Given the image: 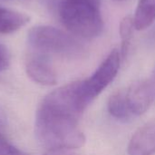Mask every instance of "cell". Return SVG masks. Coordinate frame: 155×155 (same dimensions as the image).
<instances>
[{"label": "cell", "mask_w": 155, "mask_h": 155, "mask_svg": "<svg viewBox=\"0 0 155 155\" xmlns=\"http://www.w3.org/2000/svg\"><path fill=\"white\" fill-rule=\"evenodd\" d=\"M78 121L64 112L41 103L35 114L36 138L48 150L80 148L85 143V136L78 126Z\"/></svg>", "instance_id": "1"}, {"label": "cell", "mask_w": 155, "mask_h": 155, "mask_svg": "<svg viewBox=\"0 0 155 155\" xmlns=\"http://www.w3.org/2000/svg\"><path fill=\"white\" fill-rule=\"evenodd\" d=\"M58 12L62 24L74 35L92 39L104 30L98 0H62Z\"/></svg>", "instance_id": "2"}, {"label": "cell", "mask_w": 155, "mask_h": 155, "mask_svg": "<svg viewBox=\"0 0 155 155\" xmlns=\"http://www.w3.org/2000/svg\"><path fill=\"white\" fill-rule=\"evenodd\" d=\"M27 35L28 44L35 53L47 56L48 54L76 56L84 51L83 45L77 39L53 26H35Z\"/></svg>", "instance_id": "3"}, {"label": "cell", "mask_w": 155, "mask_h": 155, "mask_svg": "<svg viewBox=\"0 0 155 155\" xmlns=\"http://www.w3.org/2000/svg\"><path fill=\"white\" fill-rule=\"evenodd\" d=\"M121 52L114 49L92 76L81 80L83 97L89 105L116 77L121 64Z\"/></svg>", "instance_id": "4"}, {"label": "cell", "mask_w": 155, "mask_h": 155, "mask_svg": "<svg viewBox=\"0 0 155 155\" xmlns=\"http://www.w3.org/2000/svg\"><path fill=\"white\" fill-rule=\"evenodd\" d=\"M28 76L35 83L42 85H54L56 84V74L52 66L49 57L45 54L34 53L25 64Z\"/></svg>", "instance_id": "5"}, {"label": "cell", "mask_w": 155, "mask_h": 155, "mask_svg": "<svg viewBox=\"0 0 155 155\" xmlns=\"http://www.w3.org/2000/svg\"><path fill=\"white\" fill-rule=\"evenodd\" d=\"M125 97L134 117L143 114L153 104H155L148 80L136 83L125 90Z\"/></svg>", "instance_id": "6"}, {"label": "cell", "mask_w": 155, "mask_h": 155, "mask_svg": "<svg viewBox=\"0 0 155 155\" xmlns=\"http://www.w3.org/2000/svg\"><path fill=\"white\" fill-rule=\"evenodd\" d=\"M129 155H153L155 153V120L140 128L131 138Z\"/></svg>", "instance_id": "7"}, {"label": "cell", "mask_w": 155, "mask_h": 155, "mask_svg": "<svg viewBox=\"0 0 155 155\" xmlns=\"http://www.w3.org/2000/svg\"><path fill=\"white\" fill-rule=\"evenodd\" d=\"M30 17L25 14L0 6V34H10L29 22Z\"/></svg>", "instance_id": "8"}, {"label": "cell", "mask_w": 155, "mask_h": 155, "mask_svg": "<svg viewBox=\"0 0 155 155\" xmlns=\"http://www.w3.org/2000/svg\"><path fill=\"white\" fill-rule=\"evenodd\" d=\"M134 24L137 31H143L150 27L155 21V0H139Z\"/></svg>", "instance_id": "9"}, {"label": "cell", "mask_w": 155, "mask_h": 155, "mask_svg": "<svg viewBox=\"0 0 155 155\" xmlns=\"http://www.w3.org/2000/svg\"><path fill=\"white\" fill-rule=\"evenodd\" d=\"M107 108L108 112L118 120L127 121L134 117L127 104L125 90H120L114 93L108 100Z\"/></svg>", "instance_id": "10"}, {"label": "cell", "mask_w": 155, "mask_h": 155, "mask_svg": "<svg viewBox=\"0 0 155 155\" xmlns=\"http://www.w3.org/2000/svg\"><path fill=\"white\" fill-rule=\"evenodd\" d=\"M134 29L135 28L134 24V18L129 15L124 16L120 23V28H119V33L122 40V51H121L122 58H124L127 54V51L131 45V40Z\"/></svg>", "instance_id": "11"}, {"label": "cell", "mask_w": 155, "mask_h": 155, "mask_svg": "<svg viewBox=\"0 0 155 155\" xmlns=\"http://www.w3.org/2000/svg\"><path fill=\"white\" fill-rule=\"evenodd\" d=\"M0 155H26L18 148L13 146L4 138L0 139Z\"/></svg>", "instance_id": "12"}, {"label": "cell", "mask_w": 155, "mask_h": 155, "mask_svg": "<svg viewBox=\"0 0 155 155\" xmlns=\"http://www.w3.org/2000/svg\"><path fill=\"white\" fill-rule=\"evenodd\" d=\"M45 155H78L73 152V150L68 149H54V150H48V152Z\"/></svg>", "instance_id": "13"}, {"label": "cell", "mask_w": 155, "mask_h": 155, "mask_svg": "<svg viewBox=\"0 0 155 155\" xmlns=\"http://www.w3.org/2000/svg\"><path fill=\"white\" fill-rule=\"evenodd\" d=\"M0 61H9V54L7 49L0 44Z\"/></svg>", "instance_id": "14"}, {"label": "cell", "mask_w": 155, "mask_h": 155, "mask_svg": "<svg viewBox=\"0 0 155 155\" xmlns=\"http://www.w3.org/2000/svg\"><path fill=\"white\" fill-rule=\"evenodd\" d=\"M148 82L150 84V86H151V89L153 91V97H154V102H155V72L153 74V75L148 79Z\"/></svg>", "instance_id": "15"}, {"label": "cell", "mask_w": 155, "mask_h": 155, "mask_svg": "<svg viewBox=\"0 0 155 155\" xmlns=\"http://www.w3.org/2000/svg\"><path fill=\"white\" fill-rule=\"evenodd\" d=\"M8 64H9V61H0V72L5 70Z\"/></svg>", "instance_id": "16"}, {"label": "cell", "mask_w": 155, "mask_h": 155, "mask_svg": "<svg viewBox=\"0 0 155 155\" xmlns=\"http://www.w3.org/2000/svg\"><path fill=\"white\" fill-rule=\"evenodd\" d=\"M2 138H4V137L2 136V134H1V133H0V139H2Z\"/></svg>", "instance_id": "17"}]
</instances>
